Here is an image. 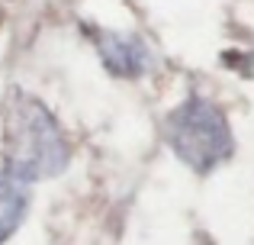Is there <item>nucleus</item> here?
Listing matches in <instances>:
<instances>
[{
    "label": "nucleus",
    "instance_id": "nucleus-1",
    "mask_svg": "<svg viewBox=\"0 0 254 245\" xmlns=\"http://www.w3.org/2000/svg\"><path fill=\"white\" fill-rule=\"evenodd\" d=\"M71 142L62 123L29 90L13 87L3 100V171L26 184L64 174Z\"/></svg>",
    "mask_w": 254,
    "mask_h": 245
},
{
    "label": "nucleus",
    "instance_id": "nucleus-2",
    "mask_svg": "<svg viewBox=\"0 0 254 245\" xmlns=\"http://www.w3.org/2000/svg\"><path fill=\"white\" fill-rule=\"evenodd\" d=\"M164 142L180 164L209 174L232 158L235 136L225 110L203 94H190L164 116Z\"/></svg>",
    "mask_w": 254,
    "mask_h": 245
},
{
    "label": "nucleus",
    "instance_id": "nucleus-3",
    "mask_svg": "<svg viewBox=\"0 0 254 245\" xmlns=\"http://www.w3.org/2000/svg\"><path fill=\"white\" fill-rule=\"evenodd\" d=\"M93 49L110 75L116 78H135L148 75L155 68V52L148 49L142 36L135 32H119V29H97L93 32Z\"/></svg>",
    "mask_w": 254,
    "mask_h": 245
},
{
    "label": "nucleus",
    "instance_id": "nucleus-4",
    "mask_svg": "<svg viewBox=\"0 0 254 245\" xmlns=\"http://www.w3.org/2000/svg\"><path fill=\"white\" fill-rule=\"evenodd\" d=\"M29 187L32 184L19 181L10 171L0 168V245L23 226L26 210H29Z\"/></svg>",
    "mask_w": 254,
    "mask_h": 245
}]
</instances>
